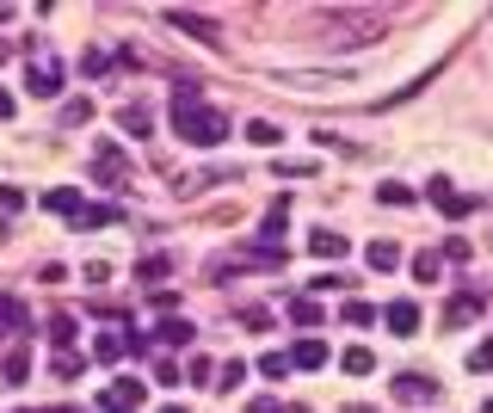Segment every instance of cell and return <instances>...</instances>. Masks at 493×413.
Returning a JSON list of instances; mask_svg holds the SVG:
<instances>
[{
    "label": "cell",
    "mask_w": 493,
    "mask_h": 413,
    "mask_svg": "<svg viewBox=\"0 0 493 413\" xmlns=\"http://www.w3.org/2000/svg\"><path fill=\"white\" fill-rule=\"evenodd\" d=\"M50 346H56V352H68V346H74V315H68V308H56V315H50Z\"/></svg>",
    "instance_id": "obj_18"
},
{
    "label": "cell",
    "mask_w": 493,
    "mask_h": 413,
    "mask_svg": "<svg viewBox=\"0 0 493 413\" xmlns=\"http://www.w3.org/2000/svg\"><path fill=\"white\" fill-rule=\"evenodd\" d=\"M376 204H388V210H407V204H413V191H407V185H382V191H376Z\"/></svg>",
    "instance_id": "obj_31"
},
{
    "label": "cell",
    "mask_w": 493,
    "mask_h": 413,
    "mask_svg": "<svg viewBox=\"0 0 493 413\" xmlns=\"http://www.w3.org/2000/svg\"><path fill=\"white\" fill-rule=\"evenodd\" d=\"M309 253H315V260H340V253H346V235H333V229H315V235H309Z\"/></svg>",
    "instance_id": "obj_17"
},
{
    "label": "cell",
    "mask_w": 493,
    "mask_h": 413,
    "mask_svg": "<svg viewBox=\"0 0 493 413\" xmlns=\"http://www.w3.org/2000/svg\"><path fill=\"white\" fill-rule=\"evenodd\" d=\"M210 377H216V364H210V358H204V352H198V358H192V364H185V383H210Z\"/></svg>",
    "instance_id": "obj_36"
},
{
    "label": "cell",
    "mask_w": 493,
    "mask_h": 413,
    "mask_svg": "<svg viewBox=\"0 0 493 413\" xmlns=\"http://www.w3.org/2000/svg\"><path fill=\"white\" fill-rule=\"evenodd\" d=\"M87 118H93V99H68L62 105V124H87Z\"/></svg>",
    "instance_id": "obj_35"
},
{
    "label": "cell",
    "mask_w": 493,
    "mask_h": 413,
    "mask_svg": "<svg viewBox=\"0 0 493 413\" xmlns=\"http://www.w3.org/2000/svg\"><path fill=\"white\" fill-rule=\"evenodd\" d=\"M25 377H31V346H25V339H12V346L0 352V383H6V389H19Z\"/></svg>",
    "instance_id": "obj_7"
},
{
    "label": "cell",
    "mask_w": 493,
    "mask_h": 413,
    "mask_svg": "<svg viewBox=\"0 0 493 413\" xmlns=\"http://www.w3.org/2000/svg\"><path fill=\"white\" fill-rule=\"evenodd\" d=\"M346 413H376V408H364V401H352V408H346Z\"/></svg>",
    "instance_id": "obj_44"
},
{
    "label": "cell",
    "mask_w": 493,
    "mask_h": 413,
    "mask_svg": "<svg viewBox=\"0 0 493 413\" xmlns=\"http://www.w3.org/2000/svg\"><path fill=\"white\" fill-rule=\"evenodd\" d=\"M290 321H296V327H315V321H321V302H315V296H290Z\"/></svg>",
    "instance_id": "obj_24"
},
{
    "label": "cell",
    "mask_w": 493,
    "mask_h": 413,
    "mask_svg": "<svg viewBox=\"0 0 493 413\" xmlns=\"http://www.w3.org/2000/svg\"><path fill=\"white\" fill-rule=\"evenodd\" d=\"M43 210H56V216L74 222V216H81V191H74V185H56V191H43Z\"/></svg>",
    "instance_id": "obj_14"
},
{
    "label": "cell",
    "mask_w": 493,
    "mask_h": 413,
    "mask_svg": "<svg viewBox=\"0 0 493 413\" xmlns=\"http://www.w3.org/2000/svg\"><path fill=\"white\" fill-rule=\"evenodd\" d=\"M284 87H302V93H321V87H346L340 74H284Z\"/></svg>",
    "instance_id": "obj_22"
},
{
    "label": "cell",
    "mask_w": 493,
    "mask_h": 413,
    "mask_svg": "<svg viewBox=\"0 0 493 413\" xmlns=\"http://www.w3.org/2000/svg\"><path fill=\"white\" fill-rule=\"evenodd\" d=\"M43 413H81V408H43Z\"/></svg>",
    "instance_id": "obj_48"
},
{
    "label": "cell",
    "mask_w": 493,
    "mask_h": 413,
    "mask_svg": "<svg viewBox=\"0 0 493 413\" xmlns=\"http://www.w3.org/2000/svg\"><path fill=\"white\" fill-rule=\"evenodd\" d=\"M74 222H81V229H99V222H118V210H112V204H81Z\"/></svg>",
    "instance_id": "obj_28"
},
{
    "label": "cell",
    "mask_w": 493,
    "mask_h": 413,
    "mask_svg": "<svg viewBox=\"0 0 493 413\" xmlns=\"http://www.w3.org/2000/svg\"><path fill=\"white\" fill-rule=\"evenodd\" d=\"M246 413H309V408H302V401H290V408H284V401H265V395H253V401H246Z\"/></svg>",
    "instance_id": "obj_34"
},
{
    "label": "cell",
    "mask_w": 493,
    "mask_h": 413,
    "mask_svg": "<svg viewBox=\"0 0 493 413\" xmlns=\"http://www.w3.org/2000/svg\"><path fill=\"white\" fill-rule=\"evenodd\" d=\"M6 56H12V43H6V37H0V62H6Z\"/></svg>",
    "instance_id": "obj_45"
},
{
    "label": "cell",
    "mask_w": 493,
    "mask_h": 413,
    "mask_svg": "<svg viewBox=\"0 0 493 413\" xmlns=\"http://www.w3.org/2000/svg\"><path fill=\"white\" fill-rule=\"evenodd\" d=\"M160 413H185V408H160Z\"/></svg>",
    "instance_id": "obj_49"
},
{
    "label": "cell",
    "mask_w": 493,
    "mask_h": 413,
    "mask_svg": "<svg viewBox=\"0 0 493 413\" xmlns=\"http://www.w3.org/2000/svg\"><path fill=\"white\" fill-rule=\"evenodd\" d=\"M0 339H6V333H0Z\"/></svg>",
    "instance_id": "obj_50"
},
{
    "label": "cell",
    "mask_w": 493,
    "mask_h": 413,
    "mask_svg": "<svg viewBox=\"0 0 493 413\" xmlns=\"http://www.w3.org/2000/svg\"><path fill=\"white\" fill-rule=\"evenodd\" d=\"M99 408H106V413H129V408H112V401H99Z\"/></svg>",
    "instance_id": "obj_46"
},
{
    "label": "cell",
    "mask_w": 493,
    "mask_h": 413,
    "mask_svg": "<svg viewBox=\"0 0 493 413\" xmlns=\"http://www.w3.org/2000/svg\"><path fill=\"white\" fill-rule=\"evenodd\" d=\"M142 395H148L142 383H112V395H106V401H112V408H136Z\"/></svg>",
    "instance_id": "obj_30"
},
{
    "label": "cell",
    "mask_w": 493,
    "mask_h": 413,
    "mask_svg": "<svg viewBox=\"0 0 493 413\" xmlns=\"http://www.w3.org/2000/svg\"><path fill=\"white\" fill-rule=\"evenodd\" d=\"M6 118H12V93L0 87V124H6Z\"/></svg>",
    "instance_id": "obj_43"
},
{
    "label": "cell",
    "mask_w": 493,
    "mask_h": 413,
    "mask_svg": "<svg viewBox=\"0 0 493 413\" xmlns=\"http://www.w3.org/2000/svg\"><path fill=\"white\" fill-rule=\"evenodd\" d=\"M395 395H401V401H413V408H432V401H438V383H432V377H419V370H407V377H395Z\"/></svg>",
    "instance_id": "obj_8"
},
{
    "label": "cell",
    "mask_w": 493,
    "mask_h": 413,
    "mask_svg": "<svg viewBox=\"0 0 493 413\" xmlns=\"http://www.w3.org/2000/svg\"><path fill=\"white\" fill-rule=\"evenodd\" d=\"M93 173H99V179H112V185L129 173V167H123V148H118V142H99V148H93Z\"/></svg>",
    "instance_id": "obj_12"
},
{
    "label": "cell",
    "mask_w": 493,
    "mask_h": 413,
    "mask_svg": "<svg viewBox=\"0 0 493 413\" xmlns=\"http://www.w3.org/2000/svg\"><path fill=\"white\" fill-rule=\"evenodd\" d=\"M50 370L68 383V377H81V358H74V352H56V364H50Z\"/></svg>",
    "instance_id": "obj_39"
},
{
    "label": "cell",
    "mask_w": 493,
    "mask_h": 413,
    "mask_svg": "<svg viewBox=\"0 0 493 413\" xmlns=\"http://www.w3.org/2000/svg\"><path fill=\"white\" fill-rule=\"evenodd\" d=\"M25 93H31V99H56V93H62V62H56V56L43 62L37 43H31V68H25Z\"/></svg>",
    "instance_id": "obj_3"
},
{
    "label": "cell",
    "mask_w": 493,
    "mask_h": 413,
    "mask_svg": "<svg viewBox=\"0 0 493 413\" xmlns=\"http://www.w3.org/2000/svg\"><path fill=\"white\" fill-rule=\"evenodd\" d=\"M382 327H388L395 339H407V333L419 327V308H413V302L401 296V302H388V308H382Z\"/></svg>",
    "instance_id": "obj_10"
},
{
    "label": "cell",
    "mask_w": 493,
    "mask_h": 413,
    "mask_svg": "<svg viewBox=\"0 0 493 413\" xmlns=\"http://www.w3.org/2000/svg\"><path fill=\"white\" fill-rule=\"evenodd\" d=\"M469 370H493V339H481V346L469 352Z\"/></svg>",
    "instance_id": "obj_40"
},
{
    "label": "cell",
    "mask_w": 493,
    "mask_h": 413,
    "mask_svg": "<svg viewBox=\"0 0 493 413\" xmlns=\"http://www.w3.org/2000/svg\"><path fill=\"white\" fill-rule=\"evenodd\" d=\"M340 364H346L352 377H370V370H376V352H370V346H346V358H340Z\"/></svg>",
    "instance_id": "obj_21"
},
{
    "label": "cell",
    "mask_w": 493,
    "mask_h": 413,
    "mask_svg": "<svg viewBox=\"0 0 493 413\" xmlns=\"http://www.w3.org/2000/svg\"><path fill=\"white\" fill-rule=\"evenodd\" d=\"M148 333H154L160 346H192V339H198V327H192V321H179V315H160Z\"/></svg>",
    "instance_id": "obj_11"
},
{
    "label": "cell",
    "mask_w": 493,
    "mask_h": 413,
    "mask_svg": "<svg viewBox=\"0 0 493 413\" xmlns=\"http://www.w3.org/2000/svg\"><path fill=\"white\" fill-rule=\"evenodd\" d=\"M481 308H488L481 290H457V296L444 302V327H469V321H481Z\"/></svg>",
    "instance_id": "obj_6"
},
{
    "label": "cell",
    "mask_w": 493,
    "mask_h": 413,
    "mask_svg": "<svg viewBox=\"0 0 493 413\" xmlns=\"http://www.w3.org/2000/svg\"><path fill=\"white\" fill-rule=\"evenodd\" d=\"M167 25H173V31H185V37H198V43H223V31H216V19H210V12L167 6Z\"/></svg>",
    "instance_id": "obj_4"
},
{
    "label": "cell",
    "mask_w": 493,
    "mask_h": 413,
    "mask_svg": "<svg viewBox=\"0 0 493 413\" xmlns=\"http://www.w3.org/2000/svg\"><path fill=\"white\" fill-rule=\"evenodd\" d=\"M93 358H99V364H118L123 358V333H99V339H93Z\"/></svg>",
    "instance_id": "obj_26"
},
{
    "label": "cell",
    "mask_w": 493,
    "mask_h": 413,
    "mask_svg": "<svg viewBox=\"0 0 493 413\" xmlns=\"http://www.w3.org/2000/svg\"><path fill=\"white\" fill-rule=\"evenodd\" d=\"M395 6H315L309 12V37L327 50H364L376 37H388Z\"/></svg>",
    "instance_id": "obj_1"
},
{
    "label": "cell",
    "mask_w": 493,
    "mask_h": 413,
    "mask_svg": "<svg viewBox=\"0 0 493 413\" xmlns=\"http://www.w3.org/2000/svg\"><path fill=\"white\" fill-rule=\"evenodd\" d=\"M241 383H246V364H241V358H229V364L216 370V383H210V389H223V395H229V389H241Z\"/></svg>",
    "instance_id": "obj_25"
},
{
    "label": "cell",
    "mask_w": 493,
    "mask_h": 413,
    "mask_svg": "<svg viewBox=\"0 0 493 413\" xmlns=\"http://www.w3.org/2000/svg\"><path fill=\"white\" fill-rule=\"evenodd\" d=\"M118 124L129 130V136H154V112H148L142 99H136V105H123V112H118Z\"/></svg>",
    "instance_id": "obj_15"
},
{
    "label": "cell",
    "mask_w": 493,
    "mask_h": 413,
    "mask_svg": "<svg viewBox=\"0 0 493 413\" xmlns=\"http://www.w3.org/2000/svg\"><path fill=\"white\" fill-rule=\"evenodd\" d=\"M173 130H179V142H192V148H216V142L229 136V118H223L216 105H204L198 87H179V99H173Z\"/></svg>",
    "instance_id": "obj_2"
},
{
    "label": "cell",
    "mask_w": 493,
    "mask_h": 413,
    "mask_svg": "<svg viewBox=\"0 0 493 413\" xmlns=\"http://www.w3.org/2000/svg\"><path fill=\"white\" fill-rule=\"evenodd\" d=\"M426 204H432L438 216H469V210H475V198H469V191H457L450 179H432V185H426Z\"/></svg>",
    "instance_id": "obj_5"
},
{
    "label": "cell",
    "mask_w": 493,
    "mask_h": 413,
    "mask_svg": "<svg viewBox=\"0 0 493 413\" xmlns=\"http://www.w3.org/2000/svg\"><path fill=\"white\" fill-rule=\"evenodd\" d=\"M167 272H173V260H167V253H142V266H136V277H142V284H160Z\"/></svg>",
    "instance_id": "obj_20"
},
{
    "label": "cell",
    "mask_w": 493,
    "mask_h": 413,
    "mask_svg": "<svg viewBox=\"0 0 493 413\" xmlns=\"http://www.w3.org/2000/svg\"><path fill=\"white\" fill-rule=\"evenodd\" d=\"M370 266H376V272H395V266H401V247H395V241H370Z\"/></svg>",
    "instance_id": "obj_23"
},
{
    "label": "cell",
    "mask_w": 493,
    "mask_h": 413,
    "mask_svg": "<svg viewBox=\"0 0 493 413\" xmlns=\"http://www.w3.org/2000/svg\"><path fill=\"white\" fill-rule=\"evenodd\" d=\"M241 266L246 272H278L284 266V247H241Z\"/></svg>",
    "instance_id": "obj_16"
},
{
    "label": "cell",
    "mask_w": 493,
    "mask_h": 413,
    "mask_svg": "<svg viewBox=\"0 0 493 413\" xmlns=\"http://www.w3.org/2000/svg\"><path fill=\"white\" fill-rule=\"evenodd\" d=\"M246 142H253V148H278L284 130H278V124H265V118H246Z\"/></svg>",
    "instance_id": "obj_19"
},
{
    "label": "cell",
    "mask_w": 493,
    "mask_h": 413,
    "mask_svg": "<svg viewBox=\"0 0 493 413\" xmlns=\"http://www.w3.org/2000/svg\"><path fill=\"white\" fill-rule=\"evenodd\" d=\"M0 327H25V302L19 296H0Z\"/></svg>",
    "instance_id": "obj_33"
},
{
    "label": "cell",
    "mask_w": 493,
    "mask_h": 413,
    "mask_svg": "<svg viewBox=\"0 0 493 413\" xmlns=\"http://www.w3.org/2000/svg\"><path fill=\"white\" fill-rule=\"evenodd\" d=\"M81 74H87V81H106V74H112V56H106V50H87V56H81Z\"/></svg>",
    "instance_id": "obj_27"
},
{
    "label": "cell",
    "mask_w": 493,
    "mask_h": 413,
    "mask_svg": "<svg viewBox=\"0 0 493 413\" xmlns=\"http://www.w3.org/2000/svg\"><path fill=\"white\" fill-rule=\"evenodd\" d=\"M241 321H246V327H253V333H259V327H265V321H271V315H265V308H259V302H246V308H241Z\"/></svg>",
    "instance_id": "obj_41"
},
{
    "label": "cell",
    "mask_w": 493,
    "mask_h": 413,
    "mask_svg": "<svg viewBox=\"0 0 493 413\" xmlns=\"http://www.w3.org/2000/svg\"><path fill=\"white\" fill-rule=\"evenodd\" d=\"M327 364V346L309 333V339H296V352H290V370H321Z\"/></svg>",
    "instance_id": "obj_13"
},
{
    "label": "cell",
    "mask_w": 493,
    "mask_h": 413,
    "mask_svg": "<svg viewBox=\"0 0 493 413\" xmlns=\"http://www.w3.org/2000/svg\"><path fill=\"white\" fill-rule=\"evenodd\" d=\"M259 377H290V352H265L259 358Z\"/></svg>",
    "instance_id": "obj_32"
},
{
    "label": "cell",
    "mask_w": 493,
    "mask_h": 413,
    "mask_svg": "<svg viewBox=\"0 0 493 413\" xmlns=\"http://www.w3.org/2000/svg\"><path fill=\"white\" fill-rule=\"evenodd\" d=\"M438 272H444V253H419V260H413V277H419V284H438Z\"/></svg>",
    "instance_id": "obj_29"
},
{
    "label": "cell",
    "mask_w": 493,
    "mask_h": 413,
    "mask_svg": "<svg viewBox=\"0 0 493 413\" xmlns=\"http://www.w3.org/2000/svg\"><path fill=\"white\" fill-rule=\"evenodd\" d=\"M284 229H290V198H278L259 222V247H284Z\"/></svg>",
    "instance_id": "obj_9"
},
{
    "label": "cell",
    "mask_w": 493,
    "mask_h": 413,
    "mask_svg": "<svg viewBox=\"0 0 493 413\" xmlns=\"http://www.w3.org/2000/svg\"><path fill=\"white\" fill-rule=\"evenodd\" d=\"M346 321H352V327H370V321H376V308H370V302H358V296H352V302H346Z\"/></svg>",
    "instance_id": "obj_37"
},
{
    "label": "cell",
    "mask_w": 493,
    "mask_h": 413,
    "mask_svg": "<svg viewBox=\"0 0 493 413\" xmlns=\"http://www.w3.org/2000/svg\"><path fill=\"white\" fill-rule=\"evenodd\" d=\"M148 308H154V315H173V308H179V290H154Z\"/></svg>",
    "instance_id": "obj_38"
},
{
    "label": "cell",
    "mask_w": 493,
    "mask_h": 413,
    "mask_svg": "<svg viewBox=\"0 0 493 413\" xmlns=\"http://www.w3.org/2000/svg\"><path fill=\"white\" fill-rule=\"evenodd\" d=\"M475 413H493V395H488V401H481V408H475Z\"/></svg>",
    "instance_id": "obj_47"
},
{
    "label": "cell",
    "mask_w": 493,
    "mask_h": 413,
    "mask_svg": "<svg viewBox=\"0 0 493 413\" xmlns=\"http://www.w3.org/2000/svg\"><path fill=\"white\" fill-rule=\"evenodd\" d=\"M19 204H25V198H19V191H12V185H0V216H12V210H19Z\"/></svg>",
    "instance_id": "obj_42"
}]
</instances>
